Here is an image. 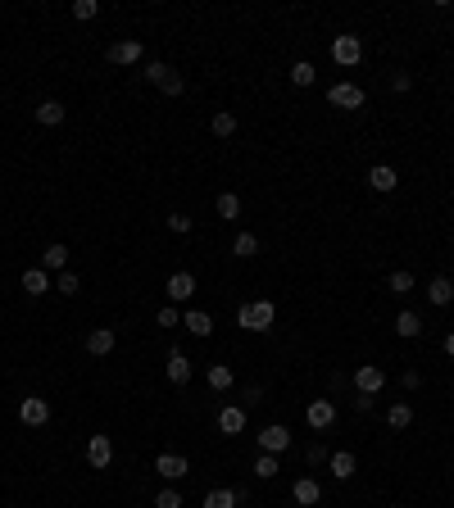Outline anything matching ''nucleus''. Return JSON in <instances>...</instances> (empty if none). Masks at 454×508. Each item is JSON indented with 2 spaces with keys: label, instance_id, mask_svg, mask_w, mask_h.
Masks as SVG:
<instances>
[{
  "label": "nucleus",
  "instance_id": "obj_27",
  "mask_svg": "<svg viewBox=\"0 0 454 508\" xmlns=\"http://www.w3.org/2000/svg\"><path fill=\"white\" fill-rule=\"evenodd\" d=\"M214 209H218V218H241V195H232V191H223V195H218V200H214Z\"/></svg>",
  "mask_w": 454,
  "mask_h": 508
},
{
  "label": "nucleus",
  "instance_id": "obj_21",
  "mask_svg": "<svg viewBox=\"0 0 454 508\" xmlns=\"http://www.w3.org/2000/svg\"><path fill=\"white\" fill-rule=\"evenodd\" d=\"M327 467H332V477H336V481H350V477H354V454H350V450L327 454Z\"/></svg>",
  "mask_w": 454,
  "mask_h": 508
},
{
  "label": "nucleus",
  "instance_id": "obj_39",
  "mask_svg": "<svg viewBox=\"0 0 454 508\" xmlns=\"http://www.w3.org/2000/svg\"><path fill=\"white\" fill-rule=\"evenodd\" d=\"M168 232H177V237H187V232H191V218H187V214H168Z\"/></svg>",
  "mask_w": 454,
  "mask_h": 508
},
{
  "label": "nucleus",
  "instance_id": "obj_45",
  "mask_svg": "<svg viewBox=\"0 0 454 508\" xmlns=\"http://www.w3.org/2000/svg\"><path fill=\"white\" fill-rule=\"evenodd\" d=\"M445 354L454 358V331H450V336H445Z\"/></svg>",
  "mask_w": 454,
  "mask_h": 508
},
{
  "label": "nucleus",
  "instance_id": "obj_3",
  "mask_svg": "<svg viewBox=\"0 0 454 508\" xmlns=\"http://www.w3.org/2000/svg\"><path fill=\"white\" fill-rule=\"evenodd\" d=\"M19 418H23V427H46L51 423V404H46L41 395H28V400L19 404Z\"/></svg>",
  "mask_w": 454,
  "mask_h": 508
},
{
  "label": "nucleus",
  "instance_id": "obj_8",
  "mask_svg": "<svg viewBox=\"0 0 454 508\" xmlns=\"http://www.w3.org/2000/svg\"><path fill=\"white\" fill-rule=\"evenodd\" d=\"M155 472L164 477V481H182V477L191 472V463H187L182 454H159V458H155Z\"/></svg>",
  "mask_w": 454,
  "mask_h": 508
},
{
  "label": "nucleus",
  "instance_id": "obj_34",
  "mask_svg": "<svg viewBox=\"0 0 454 508\" xmlns=\"http://www.w3.org/2000/svg\"><path fill=\"white\" fill-rule=\"evenodd\" d=\"M78 286H82V281H78V272H68V268L55 277V291H59V295H78Z\"/></svg>",
  "mask_w": 454,
  "mask_h": 508
},
{
  "label": "nucleus",
  "instance_id": "obj_20",
  "mask_svg": "<svg viewBox=\"0 0 454 508\" xmlns=\"http://www.w3.org/2000/svg\"><path fill=\"white\" fill-rule=\"evenodd\" d=\"M64 114H68V109L64 105H59V100H41V105H36V123H41V128H59V123H64Z\"/></svg>",
  "mask_w": 454,
  "mask_h": 508
},
{
  "label": "nucleus",
  "instance_id": "obj_30",
  "mask_svg": "<svg viewBox=\"0 0 454 508\" xmlns=\"http://www.w3.org/2000/svg\"><path fill=\"white\" fill-rule=\"evenodd\" d=\"M386 286L396 291V295H409V291H413V272H404V268H396V272H391V277H386Z\"/></svg>",
  "mask_w": 454,
  "mask_h": 508
},
{
  "label": "nucleus",
  "instance_id": "obj_12",
  "mask_svg": "<svg viewBox=\"0 0 454 508\" xmlns=\"http://www.w3.org/2000/svg\"><path fill=\"white\" fill-rule=\"evenodd\" d=\"M218 431H223V436H237V431H245V408L223 404V408H218Z\"/></svg>",
  "mask_w": 454,
  "mask_h": 508
},
{
  "label": "nucleus",
  "instance_id": "obj_7",
  "mask_svg": "<svg viewBox=\"0 0 454 508\" xmlns=\"http://www.w3.org/2000/svg\"><path fill=\"white\" fill-rule=\"evenodd\" d=\"M141 55H145V46L137 41V36H123V41L109 46V64H137Z\"/></svg>",
  "mask_w": 454,
  "mask_h": 508
},
{
  "label": "nucleus",
  "instance_id": "obj_31",
  "mask_svg": "<svg viewBox=\"0 0 454 508\" xmlns=\"http://www.w3.org/2000/svg\"><path fill=\"white\" fill-rule=\"evenodd\" d=\"M314 78H318V73H314L309 59H300V64L291 68V82H296V86H314Z\"/></svg>",
  "mask_w": 454,
  "mask_h": 508
},
{
  "label": "nucleus",
  "instance_id": "obj_44",
  "mask_svg": "<svg viewBox=\"0 0 454 508\" xmlns=\"http://www.w3.org/2000/svg\"><path fill=\"white\" fill-rule=\"evenodd\" d=\"M373 408V395H354V413H368Z\"/></svg>",
  "mask_w": 454,
  "mask_h": 508
},
{
  "label": "nucleus",
  "instance_id": "obj_16",
  "mask_svg": "<svg viewBox=\"0 0 454 508\" xmlns=\"http://www.w3.org/2000/svg\"><path fill=\"white\" fill-rule=\"evenodd\" d=\"M182 327H187L191 336H210V331H214V318L205 313V309H187V313H182Z\"/></svg>",
  "mask_w": 454,
  "mask_h": 508
},
{
  "label": "nucleus",
  "instance_id": "obj_40",
  "mask_svg": "<svg viewBox=\"0 0 454 508\" xmlns=\"http://www.w3.org/2000/svg\"><path fill=\"white\" fill-rule=\"evenodd\" d=\"M304 458H309V467H318V463H327V450H323V445H309Z\"/></svg>",
  "mask_w": 454,
  "mask_h": 508
},
{
  "label": "nucleus",
  "instance_id": "obj_42",
  "mask_svg": "<svg viewBox=\"0 0 454 508\" xmlns=\"http://www.w3.org/2000/svg\"><path fill=\"white\" fill-rule=\"evenodd\" d=\"M409 86H413V78H409V73H396V78H391V91H409Z\"/></svg>",
  "mask_w": 454,
  "mask_h": 508
},
{
  "label": "nucleus",
  "instance_id": "obj_14",
  "mask_svg": "<svg viewBox=\"0 0 454 508\" xmlns=\"http://www.w3.org/2000/svg\"><path fill=\"white\" fill-rule=\"evenodd\" d=\"M168 381H173V386H187L191 381V358L182 350H168Z\"/></svg>",
  "mask_w": 454,
  "mask_h": 508
},
{
  "label": "nucleus",
  "instance_id": "obj_29",
  "mask_svg": "<svg viewBox=\"0 0 454 508\" xmlns=\"http://www.w3.org/2000/svg\"><path fill=\"white\" fill-rule=\"evenodd\" d=\"M282 472V467H277V454H259V458H254V477H259V481H273Z\"/></svg>",
  "mask_w": 454,
  "mask_h": 508
},
{
  "label": "nucleus",
  "instance_id": "obj_2",
  "mask_svg": "<svg viewBox=\"0 0 454 508\" xmlns=\"http://www.w3.org/2000/svg\"><path fill=\"white\" fill-rule=\"evenodd\" d=\"M327 105H336V109H363V86H354V82H336L332 91H327Z\"/></svg>",
  "mask_w": 454,
  "mask_h": 508
},
{
  "label": "nucleus",
  "instance_id": "obj_11",
  "mask_svg": "<svg viewBox=\"0 0 454 508\" xmlns=\"http://www.w3.org/2000/svg\"><path fill=\"white\" fill-rule=\"evenodd\" d=\"M109 458H114V440H109V436H91L87 440V463L91 467H109Z\"/></svg>",
  "mask_w": 454,
  "mask_h": 508
},
{
  "label": "nucleus",
  "instance_id": "obj_38",
  "mask_svg": "<svg viewBox=\"0 0 454 508\" xmlns=\"http://www.w3.org/2000/svg\"><path fill=\"white\" fill-rule=\"evenodd\" d=\"M155 322H159V327H177V322H182V313H177L173 304H164V309L155 313Z\"/></svg>",
  "mask_w": 454,
  "mask_h": 508
},
{
  "label": "nucleus",
  "instance_id": "obj_33",
  "mask_svg": "<svg viewBox=\"0 0 454 508\" xmlns=\"http://www.w3.org/2000/svg\"><path fill=\"white\" fill-rule=\"evenodd\" d=\"M210 128H214V136H232V132H237V114H227V109H223V114H214Z\"/></svg>",
  "mask_w": 454,
  "mask_h": 508
},
{
  "label": "nucleus",
  "instance_id": "obj_25",
  "mask_svg": "<svg viewBox=\"0 0 454 508\" xmlns=\"http://www.w3.org/2000/svg\"><path fill=\"white\" fill-rule=\"evenodd\" d=\"M232 254H237V259H254V254H259V237H254V232H241V237L232 241Z\"/></svg>",
  "mask_w": 454,
  "mask_h": 508
},
{
  "label": "nucleus",
  "instance_id": "obj_36",
  "mask_svg": "<svg viewBox=\"0 0 454 508\" xmlns=\"http://www.w3.org/2000/svg\"><path fill=\"white\" fill-rule=\"evenodd\" d=\"M159 91H164V95H182V91H187V78H182V73L173 68V73L164 78V86H159Z\"/></svg>",
  "mask_w": 454,
  "mask_h": 508
},
{
  "label": "nucleus",
  "instance_id": "obj_9",
  "mask_svg": "<svg viewBox=\"0 0 454 508\" xmlns=\"http://www.w3.org/2000/svg\"><path fill=\"white\" fill-rule=\"evenodd\" d=\"M304 418H309L314 431H327V427L336 423V404H332V400H314L309 408H304Z\"/></svg>",
  "mask_w": 454,
  "mask_h": 508
},
{
  "label": "nucleus",
  "instance_id": "obj_13",
  "mask_svg": "<svg viewBox=\"0 0 454 508\" xmlns=\"http://www.w3.org/2000/svg\"><path fill=\"white\" fill-rule=\"evenodd\" d=\"M164 291H168V300H173V304H182V300H191V295H195V277H191V272H173Z\"/></svg>",
  "mask_w": 454,
  "mask_h": 508
},
{
  "label": "nucleus",
  "instance_id": "obj_6",
  "mask_svg": "<svg viewBox=\"0 0 454 508\" xmlns=\"http://www.w3.org/2000/svg\"><path fill=\"white\" fill-rule=\"evenodd\" d=\"M282 450H291V431L273 423V427H264L259 431V454H282Z\"/></svg>",
  "mask_w": 454,
  "mask_h": 508
},
{
  "label": "nucleus",
  "instance_id": "obj_5",
  "mask_svg": "<svg viewBox=\"0 0 454 508\" xmlns=\"http://www.w3.org/2000/svg\"><path fill=\"white\" fill-rule=\"evenodd\" d=\"M332 59L346 64V68H354L363 59V41H359V36H336V41H332Z\"/></svg>",
  "mask_w": 454,
  "mask_h": 508
},
{
  "label": "nucleus",
  "instance_id": "obj_17",
  "mask_svg": "<svg viewBox=\"0 0 454 508\" xmlns=\"http://www.w3.org/2000/svg\"><path fill=\"white\" fill-rule=\"evenodd\" d=\"M114 331H109V327H96V331H87V354H96V358H105L109 350H114Z\"/></svg>",
  "mask_w": 454,
  "mask_h": 508
},
{
  "label": "nucleus",
  "instance_id": "obj_35",
  "mask_svg": "<svg viewBox=\"0 0 454 508\" xmlns=\"http://www.w3.org/2000/svg\"><path fill=\"white\" fill-rule=\"evenodd\" d=\"M173 73V64H159V59H150L145 64V82H155V86H164V78Z\"/></svg>",
  "mask_w": 454,
  "mask_h": 508
},
{
  "label": "nucleus",
  "instance_id": "obj_37",
  "mask_svg": "<svg viewBox=\"0 0 454 508\" xmlns=\"http://www.w3.org/2000/svg\"><path fill=\"white\" fill-rule=\"evenodd\" d=\"M155 508H182V494H177L173 486H164V490L155 494Z\"/></svg>",
  "mask_w": 454,
  "mask_h": 508
},
{
  "label": "nucleus",
  "instance_id": "obj_43",
  "mask_svg": "<svg viewBox=\"0 0 454 508\" xmlns=\"http://www.w3.org/2000/svg\"><path fill=\"white\" fill-rule=\"evenodd\" d=\"M241 400H245V404H259V400H264V386H254V381H250V386L241 390Z\"/></svg>",
  "mask_w": 454,
  "mask_h": 508
},
{
  "label": "nucleus",
  "instance_id": "obj_19",
  "mask_svg": "<svg viewBox=\"0 0 454 508\" xmlns=\"http://www.w3.org/2000/svg\"><path fill=\"white\" fill-rule=\"evenodd\" d=\"M23 291H28V295H46V291H55L51 272H46V268H28V272H23Z\"/></svg>",
  "mask_w": 454,
  "mask_h": 508
},
{
  "label": "nucleus",
  "instance_id": "obj_4",
  "mask_svg": "<svg viewBox=\"0 0 454 508\" xmlns=\"http://www.w3.org/2000/svg\"><path fill=\"white\" fill-rule=\"evenodd\" d=\"M382 386H386V373H382L377 363H363V368H354V390H359V395H377Z\"/></svg>",
  "mask_w": 454,
  "mask_h": 508
},
{
  "label": "nucleus",
  "instance_id": "obj_1",
  "mask_svg": "<svg viewBox=\"0 0 454 508\" xmlns=\"http://www.w3.org/2000/svg\"><path fill=\"white\" fill-rule=\"evenodd\" d=\"M273 318H277V304L273 300H250V304L237 309V327H245V331H268V327H273Z\"/></svg>",
  "mask_w": 454,
  "mask_h": 508
},
{
  "label": "nucleus",
  "instance_id": "obj_10",
  "mask_svg": "<svg viewBox=\"0 0 454 508\" xmlns=\"http://www.w3.org/2000/svg\"><path fill=\"white\" fill-rule=\"evenodd\" d=\"M291 499H296L300 508H314L318 499H323V486H318V481H314V477H300V481H296V486H291Z\"/></svg>",
  "mask_w": 454,
  "mask_h": 508
},
{
  "label": "nucleus",
  "instance_id": "obj_23",
  "mask_svg": "<svg viewBox=\"0 0 454 508\" xmlns=\"http://www.w3.org/2000/svg\"><path fill=\"white\" fill-rule=\"evenodd\" d=\"M396 331H400V336H404V341H413V336H423V318H418V313H413V309H404V313L396 318Z\"/></svg>",
  "mask_w": 454,
  "mask_h": 508
},
{
  "label": "nucleus",
  "instance_id": "obj_18",
  "mask_svg": "<svg viewBox=\"0 0 454 508\" xmlns=\"http://www.w3.org/2000/svg\"><path fill=\"white\" fill-rule=\"evenodd\" d=\"M368 187H373L377 195H386V191H396V187H400V177H396V168H386V164H377L373 172H368Z\"/></svg>",
  "mask_w": 454,
  "mask_h": 508
},
{
  "label": "nucleus",
  "instance_id": "obj_15",
  "mask_svg": "<svg viewBox=\"0 0 454 508\" xmlns=\"http://www.w3.org/2000/svg\"><path fill=\"white\" fill-rule=\"evenodd\" d=\"M450 300H454V281L450 277H432V281H427V304L445 309Z\"/></svg>",
  "mask_w": 454,
  "mask_h": 508
},
{
  "label": "nucleus",
  "instance_id": "obj_41",
  "mask_svg": "<svg viewBox=\"0 0 454 508\" xmlns=\"http://www.w3.org/2000/svg\"><path fill=\"white\" fill-rule=\"evenodd\" d=\"M400 381H404V390H418V386H423V373H413V368H404V377H400Z\"/></svg>",
  "mask_w": 454,
  "mask_h": 508
},
{
  "label": "nucleus",
  "instance_id": "obj_28",
  "mask_svg": "<svg viewBox=\"0 0 454 508\" xmlns=\"http://www.w3.org/2000/svg\"><path fill=\"white\" fill-rule=\"evenodd\" d=\"M237 504H241V499H237V490H223V486L205 494V508H237Z\"/></svg>",
  "mask_w": 454,
  "mask_h": 508
},
{
  "label": "nucleus",
  "instance_id": "obj_22",
  "mask_svg": "<svg viewBox=\"0 0 454 508\" xmlns=\"http://www.w3.org/2000/svg\"><path fill=\"white\" fill-rule=\"evenodd\" d=\"M41 268H46V272H64V268H68V245H59V241H55V245H46Z\"/></svg>",
  "mask_w": 454,
  "mask_h": 508
},
{
  "label": "nucleus",
  "instance_id": "obj_32",
  "mask_svg": "<svg viewBox=\"0 0 454 508\" xmlns=\"http://www.w3.org/2000/svg\"><path fill=\"white\" fill-rule=\"evenodd\" d=\"M96 14H100V5H96V0H73V19H78V23H91Z\"/></svg>",
  "mask_w": 454,
  "mask_h": 508
},
{
  "label": "nucleus",
  "instance_id": "obj_26",
  "mask_svg": "<svg viewBox=\"0 0 454 508\" xmlns=\"http://www.w3.org/2000/svg\"><path fill=\"white\" fill-rule=\"evenodd\" d=\"M386 423L396 427V431H404V427L413 423V404H404V400H400V404H391V408H386Z\"/></svg>",
  "mask_w": 454,
  "mask_h": 508
},
{
  "label": "nucleus",
  "instance_id": "obj_24",
  "mask_svg": "<svg viewBox=\"0 0 454 508\" xmlns=\"http://www.w3.org/2000/svg\"><path fill=\"white\" fill-rule=\"evenodd\" d=\"M205 381H210L214 390H232V381H237V377H232V368H227V363H210V373H205Z\"/></svg>",
  "mask_w": 454,
  "mask_h": 508
}]
</instances>
